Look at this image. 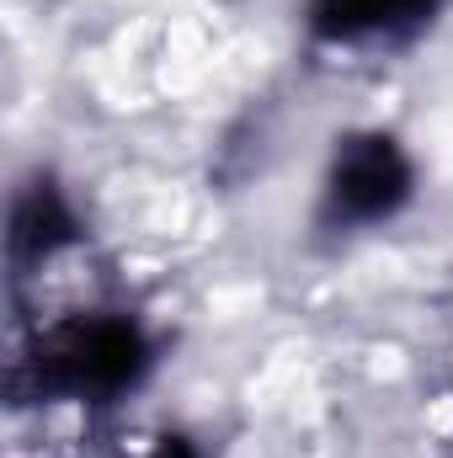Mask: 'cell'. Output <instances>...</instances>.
<instances>
[{"mask_svg":"<svg viewBox=\"0 0 453 458\" xmlns=\"http://www.w3.org/2000/svg\"><path fill=\"white\" fill-rule=\"evenodd\" d=\"M422 11H427V0H315V27L337 43H352V38L395 32L406 21H416Z\"/></svg>","mask_w":453,"mask_h":458,"instance_id":"277c9868","label":"cell"},{"mask_svg":"<svg viewBox=\"0 0 453 458\" xmlns=\"http://www.w3.org/2000/svg\"><path fill=\"white\" fill-rule=\"evenodd\" d=\"M155 458H192V454H187L182 443H160V454H155Z\"/></svg>","mask_w":453,"mask_h":458,"instance_id":"5b68a950","label":"cell"},{"mask_svg":"<svg viewBox=\"0 0 453 458\" xmlns=\"http://www.w3.org/2000/svg\"><path fill=\"white\" fill-rule=\"evenodd\" d=\"M411 160L389 133H352L326 176V214L337 225H379L411 198Z\"/></svg>","mask_w":453,"mask_h":458,"instance_id":"7a4b0ae2","label":"cell"},{"mask_svg":"<svg viewBox=\"0 0 453 458\" xmlns=\"http://www.w3.org/2000/svg\"><path fill=\"white\" fill-rule=\"evenodd\" d=\"M70 240H75V219L54 187H38L16 203V214H11V256L16 261H48Z\"/></svg>","mask_w":453,"mask_h":458,"instance_id":"3957f363","label":"cell"},{"mask_svg":"<svg viewBox=\"0 0 453 458\" xmlns=\"http://www.w3.org/2000/svg\"><path fill=\"white\" fill-rule=\"evenodd\" d=\"M144 368H150V346L139 336V326L123 315L70 320V326L48 331L38 346L43 389L70 394V400H113L139 384Z\"/></svg>","mask_w":453,"mask_h":458,"instance_id":"6da1fadb","label":"cell"}]
</instances>
